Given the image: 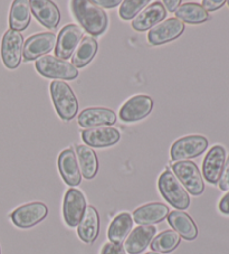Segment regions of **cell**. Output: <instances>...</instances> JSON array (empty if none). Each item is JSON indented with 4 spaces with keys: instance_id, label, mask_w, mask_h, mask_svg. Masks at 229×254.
<instances>
[{
    "instance_id": "cell-17",
    "label": "cell",
    "mask_w": 229,
    "mask_h": 254,
    "mask_svg": "<svg viewBox=\"0 0 229 254\" xmlns=\"http://www.w3.org/2000/svg\"><path fill=\"white\" fill-rule=\"evenodd\" d=\"M34 16L48 29H55L59 25L60 11L54 2L48 0H32L29 1Z\"/></svg>"
},
{
    "instance_id": "cell-11",
    "label": "cell",
    "mask_w": 229,
    "mask_h": 254,
    "mask_svg": "<svg viewBox=\"0 0 229 254\" xmlns=\"http://www.w3.org/2000/svg\"><path fill=\"white\" fill-rule=\"evenodd\" d=\"M153 100L148 95H135L123 104L120 109V118L124 122H135L144 119L151 113Z\"/></svg>"
},
{
    "instance_id": "cell-33",
    "label": "cell",
    "mask_w": 229,
    "mask_h": 254,
    "mask_svg": "<svg viewBox=\"0 0 229 254\" xmlns=\"http://www.w3.org/2000/svg\"><path fill=\"white\" fill-rule=\"evenodd\" d=\"M226 1L225 0H204L202 1V7L204 9L208 12V11H215L222 8Z\"/></svg>"
},
{
    "instance_id": "cell-2",
    "label": "cell",
    "mask_w": 229,
    "mask_h": 254,
    "mask_svg": "<svg viewBox=\"0 0 229 254\" xmlns=\"http://www.w3.org/2000/svg\"><path fill=\"white\" fill-rule=\"evenodd\" d=\"M50 92L58 116L64 121L73 120L78 112V101L70 86L63 81H53Z\"/></svg>"
},
{
    "instance_id": "cell-12",
    "label": "cell",
    "mask_w": 229,
    "mask_h": 254,
    "mask_svg": "<svg viewBox=\"0 0 229 254\" xmlns=\"http://www.w3.org/2000/svg\"><path fill=\"white\" fill-rule=\"evenodd\" d=\"M56 45V35L54 33H41L27 38L25 42L23 55L25 61H34L50 52Z\"/></svg>"
},
{
    "instance_id": "cell-19",
    "label": "cell",
    "mask_w": 229,
    "mask_h": 254,
    "mask_svg": "<svg viewBox=\"0 0 229 254\" xmlns=\"http://www.w3.org/2000/svg\"><path fill=\"white\" fill-rule=\"evenodd\" d=\"M166 16L167 11L162 2L156 1L135 17V19L132 21V27L136 32H145L155 25L157 26V24L166 18Z\"/></svg>"
},
{
    "instance_id": "cell-21",
    "label": "cell",
    "mask_w": 229,
    "mask_h": 254,
    "mask_svg": "<svg viewBox=\"0 0 229 254\" xmlns=\"http://www.w3.org/2000/svg\"><path fill=\"white\" fill-rule=\"evenodd\" d=\"M100 232V216L96 208L87 206L80 224L77 225V234L87 244L93 243Z\"/></svg>"
},
{
    "instance_id": "cell-35",
    "label": "cell",
    "mask_w": 229,
    "mask_h": 254,
    "mask_svg": "<svg viewBox=\"0 0 229 254\" xmlns=\"http://www.w3.org/2000/svg\"><path fill=\"white\" fill-rule=\"evenodd\" d=\"M219 211L223 214L229 215V192H227L219 201Z\"/></svg>"
},
{
    "instance_id": "cell-1",
    "label": "cell",
    "mask_w": 229,
    "mask_h": 254,
    "mask_svg": "<svg viewBox=\"0 0 229 254\" xmlns=\"http://www.w3.org/2000/svg\"><path fill=\"white\" fill-rule=\"evenodd\" d=\"M70 10L81 26L94 36L103 34L108 28V15L102 8L95 6L90 0H73Z\"/></svg>"
},
{
    "instance_id": "cell-34",
    "label": "cell",
    "mask_w": 229,
    "mask_h": 254,
    "mask_svg": "<svg viewBox=\"0 0 229 254\" xmlns=\"http://www.w3.org/2000/svg\"><path fill=\"white\" fill-rule=\"evenodd\" d=\"M95 6H101L103 8H115L116 6L121 5V0H95V1H92Z\"/></svg>"
},
{
    "instance_id": "cell-25",
    "label": "cell",
    "mask_w": 229,
    "mask_h": 254,
    "mask_svg": "<svg viewBox=\"0 0 229 254\" xmlns=\"http://www.w3.org/2000/svg\"><path fill=\"white\" fill-rule=\"evenodd\" d=\"M133 226V220L129 213H121L111 222L108 230V238L112 243L121 244L129 235Z\"/></svg>"
},
{
    "instance_id": "cell-20",
    "label": "cell",
    "mask_w": 229,
    "mask_h": 254,
    "mask_svg": "<svg viewBox=\"0 0 229 254\" xmlns=\"http://www.w3.org/2000/svg\"><path fill=\"white\" fill-rule=\"evenodd\" d=\"M157 229L152 225H141L131 232L124 243V249L130 254H139L143 252L156 235Z\"/></svg>"
},
{
    "instance_id": "cell-7",
    "label": "cell",
    "mask_w": 229,
    "mask_h": 254,
    "mask_svg": "<svg viewBox=\"0 0 229 254\" xmlns=\"http://www.w3.org/2000/svg\"><path fill=\"white\" fill-rule=\"evenodd\" d=\"M24 50V37L16 30L8 29L1 41V59L5 66L15 69L19 66Z\"/></svg>"
},
{
    "instance_id": "cell-16",
    "label": "cell",
    "mask_w": 229,
    "mask_h": 254,
    "mask_svg": "<svg viewBox=\"0 0 229 254\" xmlns=\"http://www.w3.org/2000/svg\"><path fill=\"white\" fill-rule=\"evenodd\" d=\"M226 163V151L222 146H214L206 155L202 163L204 177L210 184H217Z\"/></svg>"
},
{
    "instance_id": "cell-31",
    "label": "cell",
    "mask_w": 229,
    "mask_h": 254,
    "mask_svg": "<svg viewBox=\"0 0 229 254\" xmlns=\"http://www.w3.org/2000/svg\"><path fill=\"white\" fill-rule=\"evenodd\" d=\"M101 254H126V251L122 244L108 242L101 249Z\"/></svg>"
},
{
    "instance_id": "cell-29",
    "label": "cell",
    "mask_w": 229,
    "mask_h": 254,
    "mask_svg": "<svg viewBox=\"0 0 229 254\" xmlns=\"http://www.w3.org/2000/svg\"><path fill=\"white\" fill-rule=\"evenodd\" d=\"M180 241L181 238L177 232L167 230L161 232L159 235H157L156 239H153L151 250L158 253H170L178 248Z\"/></svg>"
},
{
    "instance_id": "cell-18",
    "label": "cell",
    "mask_w": 229,
    "mask_h": 254,
    "mask_svg": "<svg viewBox=\"0 0 229 254\" xmlns=\"http://www.w3.org/2000/svg\"><path fill=\"white\" fill-rule=\"evenodd\" d=\"M58 169L65 183L69 186H77L82 182V174L77 157L72 149L61 151L58 157Z\"/></svg>"
},
{
    "instance_id": "cell-6",
    "label": "cell",
    "mask_w": 229,
    "mask_h": 254,
    "mask_svg": "<svg viewBox=\"0 0 229 254\" xmlns=\"http://www.w3.org/2000/svg\"><path fill=\"white\" fill-rule=\"evenodd\" d=\"M172 169L175 177L182 184L184 190H187L191 195L199 196L204 192V179H202L199 168L193 161H178L172 165Z\"/></svg>"
},
{
    "instance_id": "cell-28",
    "label": "cell",
    "mask_w": 229,
    "mask_h": 254,
    "mask_svg": "<svg viewBox=\"0 0 229 254\" xmlns=\"http://www.w3.org/2000/svg\"><path fill=\"white\" fill-rule=\"evenodd\" d=\"M175 16L177 19L190 25L202 24L209 19L208 12L204 9V7L195 2H188L179 6L175 10Z\"/></svg>"
},
{
    "instance_id": "cell-5",
    "label": "cell",
    "mask_w": 229,
    "mask_h": 254,
    "mask_svg": "<svg viewBox=\"0 0 229 254\" xmlns=\"http://www.w3.org/2000/svg\"><path fill=\"white\" fill-rule=\"evenodd\" d=\"M208 147V140L202 135H187L175 141L170 149L171 160L186 161L188 159L196 158V157L204 154Z\"/></svg>"
},
{
    "instance_id": "cell-14",
    "label": "cell",
    "mask_w": 229,
    "mask_h": 254,
    "mask_svg": "<svg viewBox=\"0 0 229 254\" xmlns=\"http://www.w3.org/2000/svg\"><path fill=\"white\" fill-rule=\"evenodd\" d=\"M82 139L89 147L105 148L117 143L121 139V133L112 127H96L83 131Z\"/></svg>"
},
{
    "instance_id": "cell-39",
    "label": "cell",
    "mask_w": 229,
    "mask_h": 254,
    "mask_svg": "<svg viewBox=\"0 0 229 254\" xmlns=\"http://www.w3.org/2000/svg\"><path fill=\"white\" fill-rule=\"evenodd\" d=\"M0 254H1V252H0Z\"/></svg>"
},
{
    "instance_id": "cell-13",
    "label": "cell",
    "mask_w": 229,
    "mask_h": 254,
    "mask_svg": "<svg viewBox=\"0 0 229 254\" xmlns=\"http://www.w3.org/2000/svg\"><path fill=\"white\" fill-rule=\"evenodd\" d=\"M184 30V24L177 18H169L158 24L148 33V41L151 45H161L177 39Z\"/></svg>"
},
{
    "instance_id": "cell-30",
    "label": "cell",
    "mask_w": 229,
    "mask_h": 254,
    "mask_svg": "<svg viewBox=\"0 0 229 254\" xmlns=\"http://www.w3.org/2000/svg\"><path fill=\"white\" fill-rule=\"evenodd\" d=\"M150 3L149 0H125L121 3L120 17L123 20H131Z\"/></svg>"
},
{
    "instance_id": "cell-32",
    "label": "cell",
    "mask_w": 229,
    "mask_h": 254,
    "mask_svg": "<svg viewBox=\"0 0 229 254\" xmlns=\"http://www.w3.org/2000/svg\"><path fill=\"white\" fill-rule=\"evenodd\" d=\"M218 185H219L220 190L223 191L229 190V157L227 158L226 163H225L223 173L220 175Z\"/></svg>"
},
{
    "instance_id": "cell-36",
    "label": "cell",
    "mask_w": 229,
    "mask_h": 254,
    "mask_svg": "<svg viewBox=\"0 0 229 254\" xmlns=\"http://www.w3.org/2000/svg\"><path fill=\"white\" fill-rule=\"evenodd\" d=\"M180 3H181L180 0H172V1H171V0H165V1H162V5H165L164 7L167 8L168 11L170 12H174L177 10L180 6Z\"/></svg>"
},
{
    "instance_id": "cell-8",
    "label": "cell",
    "mask_w": 229,
    "mask_h": 254,
    "mask_svg": "<svg viewBox=\"0 0 229 254\" xmlns=\"http://www.w3.org/2000/svg\"><path fill=\"white\" fill-rule=\"evenodd\" d=\"M47 214L48 208L46 205L35 201V203L26 204L16 208L10 214V218L12 223L19 229H29L42 222L47 216Z\"/></svg>"
},
{
    "instance_id": "cell-37",
    "label": "cell",
    "mask_w": 229,
    "mask_h": 254,
    "mask_svg": "<svg viewBox=\"0 0 229 254\" xmlns=\"http://www.w3.org/2000/svg\"><path fill=\"white\" fill-rule=\"evenodd\" d=\"M145 254H162V253H158V252H149V253H145Z\"/></svg>"
},
{
    "instance_id": "cell-27",
    "label": "cell",
    "mask_w": 229,
    "mask_h": 254,
    "mask_svg": "<svg viewBox=\"0 0 229 254\" xmlns=\"http://www.w3.org/2000/svg\"><path fill=\"white\" fill-rule=\"evenodd\" d=\"M98 42L91 36H85L75 50L73 55V65L76 68H82L86 66L98 52Z\"/></svg>"
},
{
    "instance_id": "cell-38",
    "label": "cell",
    "mask_w": 229,
    "mask_h": 254,
    "mask_svg": "<svg viewBox=\"0 0 229 254\" xmlns=\"http://www.w3.org/2000/svg\"><path fill=\"white\" fill-rule=\"evenodd\" d=\"M227 5H228V7H229V1H227Z\"/></svg>"
},
{
    "instance_id": "cell-4",
    "label": "cell",
    "mask_w": 229,
    "mask_h": 254,
    "mask_svg": "<svg viewBox=\"0 0 229 254\" xmlns=\"http://www.w3.org/2000/svg\"><path fill=\"white\" fill-rule=\"evenodd\" d=\"M35 67L42 76L55 80H75L78 76V69L67 61L55 56L45 55L36 60Z\"/></svg>"
},
{
    "instance_id": "cell-9",
    "label": "cell",
    "mask_w": 229,
    "mask_h": 254,
    "mask_svg": "<svg viewBox=\"0 0 229 254\" xmlns=\"http://www.w3.org/2000/svg\"><path fill=\"white\" fill-rule=\"evenodd\" d=\"M86 199L84 194L76 188H70L65 194L63 214L65 223L69 227L80 224L86 209Z\"/></svg>"
},
{
    "instance_id": "cell-10",
    "label": "cell",
    "mask_w": 229,
    "mask_h": 254,
    "mask_svg": "<svg viewBox=\"0 0 229 254\" xmlns=\"http://www.w3.org/2000/svg\"><path fill=\"white\" fill-rule=\"evenodd\" d=\"M83 38V30L77 25H67L60 30L56 39L55 58L68 60Z\"/></svg>"
},
{
    "instance_id": "cell-26",
    "label": "cell",
    "mask_w": 229,
    "mask_h": 254,
    "mask_svg": "<svg viewBox=\"0 0 229 254\" xmlns=\"http://www.w3.org/2000/svg\"><path fill=\"white\" fill-rule=\"evenodd\" d=\"M76 154L82 176H84L86 179L94 178L99 170V160L95 151L86 144H81L76 147Z\"/></svg>"
},
{
    "instance_id": "cell-3",
    "label": "cell",
    "mask_w": 229,
    "mask_h": 254,
    "mask_svg": "<svg viewBox=\"0 0 229 254\" xmlns=\"http://www.w3.org/2000/svg\"><path fill=\"white\" fill-rule=\"evenodd\" d=\"M158 187L164 198L177 209H187L190 205V197L182 184L169 169L160 175Z\"/></svg>"
},
{
    "instance_id": "cell-15",
    "label": "cell",
    "mask_w": 229,
    "mask_h": 254,
    "mask_svg": "<svg viewBox=\"0 0 229 254\" xmlns=\"http://www.w3.org/2000/svg\"><path fill=\"white\" fill-rule=\"evenodd\" d=\"M82 128L92 129L96 127H107L116 122V115L111 109L107 108H87L84 109L77 119Z\"/></svg>"
},
{
    "instance_id": "cell-23",
    "label": "cell",
    "mask_w": 229,
    "mask_h": 254,
    "mask_svg": "<svg viewBox=\"0 0 229 254\" xmlns=\"http://www.w3.org/2000/svg\"><path fill=\"white\" fill-rule=\"evenodd\" d=\"M168 223L183 239L192 241L198 236V227L196 223L187 213L181 211L171 212L168 215Z\"/></svg>"
},
{
    "instance_id": "cell-24",
    "label": "cell",
    "mask_w": 229,
    "mask_h": 254,
    "mask_svg": "<svg viewBox=\"0 0 229 254\" xmlns=\"http://www.w3.org/2000/svg\"><path fill=\"white\" fill-rule=\"evenodd\" d=\"M30 3L28 0H15L11 5L9 15L10 29L23 32L30 23Z\"/></svg>"
},
{
    "instance_id": "cell-22",
    "label": "cell",
    "mask_w": 229,
    "mask_h": 254,
    "mask_svg": "<svg viewBox=\"0 0 229 254\" xmlns=\"http://www.w3.org/2000/svg\"><path fill=\"white\" fill-rule=\"evenodd\" d=\"M168 214L169 208L165 204L150 203L135 209L133 220L139 225H151L164 221Z\"/></svg>"
}]
</instances>
